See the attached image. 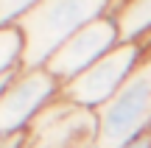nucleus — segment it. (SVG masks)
Here are the masks:
<instances>
[{"label":"nucleus","mask_w":151,"mask_h":148,"mask_svg":"<svg viewBox=\"0 0 151 148\" xmlns=\"http://www.w3.org/2000/svg\"><path fill=\"white\" fill-rule=\"evenodd\" d=\"M143 53H146L143 45H123L120 42L101 61H95L90 70H84L70 84H65L62 87V98L73 101V104L84 106V109L98 112L104 104H109L118 95V89L126 84V78L140 64Z\"/></svg>","instance_id":"nucleus-4"},{"label":"nucleus","mask_w":151,"mask_h":148,"mask_svg":"<svg viewBox=\"0 0 151 148\" xmlns=\"http://www.w3.org/2000/svg\"><path fill=\"white\" fill-rule=\"evenodd\" d=\"M98 115V148H123L151 132V48Z\"/></svg>","instance_id":"nucleus-2"},{"label":"nucleus","mask_w":151,"mask_h":148,"mask_svg":"<svg viewBox=\"0 0 151 148\" xmlns=\"http://www.w3.org/2000/svg\"><path fill=\"white\" fill-rule=\"evenodd\" d=\"M62 95V84L45 67L22 70L0 95V137L28 132L31 120Z\"/></svg>","instance_id":"nucleus-5"},{"label":"nucleus","mask_w":151,"mask_h":148,"mask_svg":"<svg viewBox=\"0 0 151 148\" xmlns=\"http://www.w3.org/2000/svg\"><path fill=\"white\" fill-rule=\"evenodd\" d=\"M115 0H39L17 20L22 34V70H39L81 28L109 17Z\"/></svg>","instance_id":"nucleus-1"},{"label":"nucleus","mask_w":151,"mask_h":148,"mask_svg":"<svg viewBox=\"0 0 151 148\" xmlns=\"http://www.w3.org/2000/svg\"><path fill=\"white\" fill-rule=\"evenodd\" d=\"M120 45L118 25L112 17H101V20L90 22L87 28H81L78 34H73L59 50L48 59L45 70L65 87L76 76H81L84 70H90L95 61H101L109 50H115Z\"/></svg>","instance_id":"nucleus-6"},{"label":"nucleus","mask_w":151,"mask_h":148,"mask_svg":"<svg viewBox=\"0 0 151 148\" xmlns=\"http://www.w3.org/2000/svg\"><path fill=\"white\" fill-rule=\"evenodd\" d=\"M25 148H98V115L59 95L31 120Z\"/></svg>","instance_id":"nucleus-3"},{"label":"nucleus","mask_w":151,"mask_h":148,"mask_svg":"<svg viewBox=\"0 0 151 148\" xmlns=\"http://www.w3.org/2000/svg\"><path fill=\"white\" fill-rule=\"evenodd\" d=\"M20 73H22V70H17V73H9V76H3V78H0V95H3V92H6V87H9V84H11V81H14V78H17V76H20Z\"/></svg>","instance_id":"nucleus-11"},{"label":"nucleus","mask_w":151,"mask_h":148,"mask_svg":"<svg viewBox=\"0 0 151 148\" xmlns=\"http://www.w3.org/2000/svg\"><path fill=\"white\" fill-rule=\"evenodd\" d=\"M37 3L39 0H0V28L17 25V20L25 17Z\"/></svg>","instance_id":"nucleus-9"},{"label":"nucleus","mask_w":151,"mask_h":148,"mask_svg":"<svg viewBox=\"0 0 151 148\" xmlns=\"http://www.w3.org/2000/svg\"><path fill=\"white\" fill-rule=\"evenodd\" d=\"M25 143H28V132H17V134L0 137V148H25Z\"/></svg>","instance_id":"nucleus-10"},{"label":"nucleus","mask_w":151,"mask_h":148,"mask_svg":"<svg viewBox=\"0 0 151 148\" xmlns=\"http://www.w3.org/2000/svg\"><path fill=\"white\" fill-rule=\"evenodd\" d=\"M109 17L118 25L123 45L151 48V0H115Z\"/></svg>","instance_id":"nucleus-7"},{"label":"nucleus","mask_w":151,"mask_h":148,"mask_svg":"<svg viewBox=\"0 0 151 148\" xmlns=\"http://www.w3.org/2000/svg\"><path fill=\"white\" fill-rule=\"evenodd\" d=\"M22 70V34L17 25L0 28V78Z\"/></svg>","instance_id":"nucleus-8"}]
</instances>
